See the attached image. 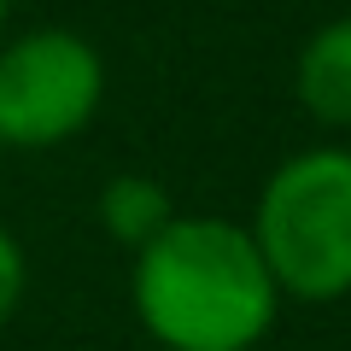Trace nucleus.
Returning <instances> with one entry per match:
<instances>
[{
  "label": "nucleus",
  "instance_id": "obj_3",
  "mask_svg": "<svg viewBox=\"0 0 351 351\" xmlns=\"http://www.w3.org/2000/svg\"><path fill=\"white\" fill-rule=\"evenodd\" d=\"M106 100V59L76 29H24L0 41V147L47 152L76 141Z\"/></svg>",
  "mask_w": 351,
  "mask_h": 351
},
{
  "label": "nucleus",
  "instance_id": "obj_1",
  "mask_svg": "<svg viewBox=\"0 0 351 351\" xmlns=\"http://www.w3.org/2000/svg\"><path fill=\"white\" fill-rule=\"evenodd\" d=\"M129 299L164 351H258L281 316V293L252 246L246 223L176 217L135 252Z\"/></svg>",
  "mask_w": 351,
  "mask_h": 351
},
{
  "label": "nucleus",
  "instance_id": "obj_2",
  "mask_svg": "<svg viewBox=\"0 0 351 351\" xmlns=\"http://www.w3.org/2000/svg\"><path fill=\"white\" fill-rule=\"evenodd\" d=\"M281 299H351V147H304L263 176L246 223Z\"/></svg>",
  "mask_w": 351,
  "mask_h": 351
},
{
  "label": "nucleus",
  "instance_id": "obj_7",
  "mask_svg": "<svg viewBox=\"0 0 351 351\" xmlns=\"http://www.w3.org/2000/svg\"><path fill=\"white\" fill-rule=\"evenodd\" d=\"M6 18H12V0H0V41H6Z\"/></svg>",
  "mask_w": 351,
  "mask_h": 351
},
{
  "label": "nucleus",
  "instance_id": "obj_4",
  "mask_svg": "<svg viewBox=\"0 0 351 351\" xmlns=\"http://www.w3.org/2000/svg\"><path fill=\"white\" fill-rule=\"evenodd\" d=\"M293 94L322 129H351V12L311 29L293 64Z\"/></svg>",
  "mask_w": 351,
  "mask_h": 351
},
{
  "label": "nucleus",
  "instance_id": "obj_5",
  "mask_svg": "<svg viewBox=\"0 0 351 351\" xmlns=\"http://www.w3.org/2000/svg\"><path fill=\"white\" fill-rule=\"evenodd\" d=\"M94 211H100V228L117 240V246H129V252L152 246V240L182 217L176 199H170V188L152 182V176H141V170L112 176V182L100 188V199H94Z\"/></svg>",
  "mask_w": 351,
  "mask_h": 351
},
{
  "label": "nucleus",
  "instance_id": "obj_6",
  "mask_svg": "<svg viewBox=\"0 0 351 351\" xmlns=\"http://www.w3.org/2000/svg\"><path fill=\"white\" fill-rule=\"evenodd\" d=\"M24 287H29V258L18 246V234L0 223V328L12 322V311L24 304Z\"/></svg>",
  "mask_w": 351,
  "mask_h": 351
}]
</instances>
